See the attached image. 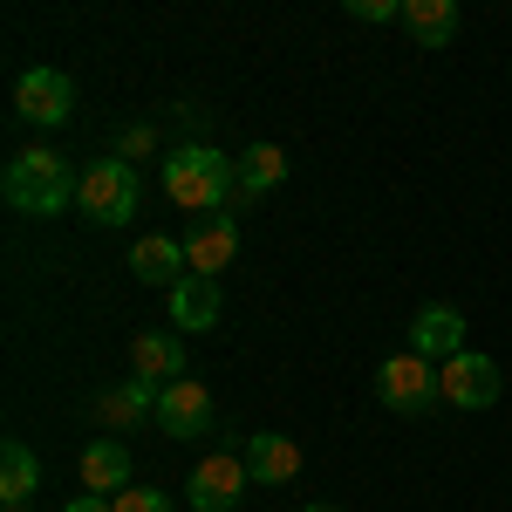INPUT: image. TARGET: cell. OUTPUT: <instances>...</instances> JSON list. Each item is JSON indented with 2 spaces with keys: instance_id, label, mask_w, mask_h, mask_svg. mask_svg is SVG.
<instances>
[{
  "instance_id": "cell-23",
  "label": "cell",
  "mask_w": 512,
  "mask_h": 512,
  "mask_svg": "<svg viewBox=\"0 0 512 512\" xmlns=\"http://www.w3.org/2000/svg\"><path fill=\"white\" fill-rule=\"evenodd\" d=\"M69 512H117V506H110V499H96V492H76V499H69Z\"/></svg>"
},
{
  "instance_id": "cell-12",
  "label": "cell",
  "mask_w": 512,
  "mask_h": 512,
  "mask_svg": "<svg viewBox=\"0 0 512 512\" xmlns=\"http://www.w3.org/2000/svg\"><path fill=\"white\" fill-rule=\"evenodd\" d=\"M130 369H137L144 383H185V335H171V328L137 335V342H130Z\"/></svg>"
},
{
  "instance_id": "cell-11",
  "label": "cell",
  "mask_w": 512,
  "mask_h": 512,
  "mask_svg": "<svg viewBox=\"0 0 512 512\" xmlns=\"http://www.w3.org/2000/svg\"><path fill=\"white\" fill-rule=\"evenodd\" d=\"M205 424H212L205 383H164L158 390V431L164 437H205Z\"/></svg>"
},
{
  "instance_id": "cell-19",
  "label": "cell",
  "mask_w": 512,
  "mask_h": 512,
  "mask_svg": "<svg viewBox=\"0 0 512 512\" xmlns=\"http://www.w3.org/2000/svg\"><path fill=\"white\" fill-rule=\"evenodd\" d=\"M280 178H287V151H280V144H253V151L239 158V198L274 192Z\"/></svg>"
},
{
  "instance_id": "cell-25",
  "label": "cell",
  "mask_w": 512,
  "mask_h": 512,
  "mask_svg": "<svg viewBox=\"0 0 512 512\" xmlns=\"http://www.w3.org/2000/svg\"><path fill=\"white\" fill-rule=\"evenodd\" d=\"M7 512H28V506H7Z\"/></svg>"
},
{
  "instance_id": "cell-15",
  "label": "cell",
  "mask_w": 512,
  "mask_h": 512,
  "mask_svg": "<svg viewBox=\"0 0 512 512\" xmlns=\"http://www.w3.org/2000/svg\"><path fill=\"white\" fill-rule=\"evenodd\" d=\"M144 417H158V390L137 376V383H117V390L96 396V424L103 431H137Z\"/></svg>"
},
{
  "instance_id": "cell-20",
  "label": "cell",
  "mask_w": 512,
  "mask_h": 512,
  "mask_svg": "<svg viewBox=\"0 0 512 512\" xmlns=\"http://www.w3.org/2000/svg\"><path fill=\"white\" fill-rule=\"evenodd\" d=\"M349 21H403V0H349Z\"/></svg>"
},
{
  "instance_id": "cell-6",
  "label": "cell",
  "mask_w": 512,
  "mask_h": 512,
  "mask_svg": "<svg viewBox=\"0 0 512 512\" xmlns=\"http://www.w3.org/2000/svg\"><path fill=\"white\" fill-rule=\"evenodd\" d=\"M14 117L41 123V130L69 123L76 117V82L62 76V69H21V82H14Z\"/></svg>"
},
{
  "instance_id": "cell-8",
  "label": "cell",
  "mask_w": 512,
  "mask_h": 512,
  "mask_svg": "<svg viewBox=\"0 0 512 512\" xmlns=\"http://www.w3.org/2000/svg\"><path fill=\"white\" fill-rule=\"evenodd\" d=\"M410 355H424V362H451V355H465V315H458L451 301L417 308V321H410Z\"/></svg>"
},
{
  "instance_id": "cell-10",
  "label": "cell",
  "mask_w": 512,
  "mask_h": 512,
  "mask_svg": "<svg viewBox=\"0 0 512 512\" xmlns=\"http://www.w3.org/2000/svg\"><path fill=\"white\" fill-rule=\"evenodd\" d=\"M164 301H171V328H178V335H212V328H219V280L185 274Z\"/></svg>"
},
{
  "instance_id": "cell-9",
  "label": "cell",
  "mask_w": 512,
  "mask_h": 512,
  "mask_svg": "<svg viewBox=\"0 0 512 512\" xmlns=\"http://www.w3.org/2000/svg\"><path fill=\"white\" fill-rule=\"evenodd\" d=\"M233 253H239V226L219 212V219H198L192 233H185V267L205 280H219L226 267H233Z\"/></svg>"
},
{
  "instance_id": "cell-5",
  "label": "cell",
  "mask_w": 512,
  "mask_h": 512,
  "mask_svg": "<svg viewBox=\"0 0 512 512\" xmlns=\"http://www.w3.org/2000/svg\"><path fill=\"white\" fill-rule=\"evenodd\" d=\"M246 492H253V472H246V458H233V451H205L192 485H185L192 512H233Z\"/></svg>"
},
{
  "instance_id": "cell-1",
  "label": "cell",
  "mask_w": 512,
  "mask_h": 512,
  "mask_svg": "<svg viewBox=\"0 0 512 512\" xmlns=\"http://www.w3.org/2000/svg\"><path fill=\"white\" fill-rule=\"evenodd\" d=\"M164 192H171V205H185V212L219 219L239 198V158L212 151V144H178L164 158Z\"/></svg>"
},
{
  "instance_id": "cell-16",
  "label": "cell",
  "mask_w": 512,
  "mask_h": 512,
  "mask_svg": "<svg viewBox=\"0 0 512 512\" xmlns=\"http://www.w3.org/2000/svg\"><path fill=\"white\" fill-rule=\"evenodd\" d=\"M82 492H130V451L117 437H96L82 451Z\"/></svg>"
},
{
  "instance_id": "cell-24",
  "label": "cell",
  "mask_w": 512,
  "mask_h": 512,
  "mask_svg": "<svg viewBox=\"0 0 512 512\" xmlns=\"http://www.w3.org/2000/svg\"><path fill=\"white\" fill-rule=\"evenodd\" d=\"M301 512H342V506H301Z\"/></svg>"
},
{
  "instance_id": "cell-22",
  "label": "cell",
  "mask_w": 512,
  "mask_h": 512,
  "mask_svg": "<svg viewBox=\"0 0 512 512\" xmlns=\"http://www.w3.org/2000/svg\"><path fill=\"white\" fill-rule=\"evenodd\" d=\"M151 144H158V130H151V123H130V130H123V164L137 158V151H151Z\"/></svg>"
},
{
  "instance_id": "cell-21",
  "label": "cell",
  "mask_w": 512,
  "mask_h": 512,
  "mask_svg": "<svg viewBox=\"0 0 512 512\" xmlns=\"http://www.w3.org/2000/svg\"><path fill=\"white\" fill-rule=\"evenodd\" d=\"M110 506H117V512H171V499H164V492H137V485H130V492H117Z\"/></svg>"
},
{
  "instance_id": "cell-3",
  "label": "cell",
  "mask_w": 512,
  "mask_h": 512,
  "mask_svg": "<svg viewBox=\"0 0 512 512\" xmlns=\"http://www.w3.org/2000/svg\"><path fill=\"white\" fill-rule=\"evenodd\" d=\"M137 198H144V178L123 158H96L76 185V205L96 226H130V219H137Z\"/></svg>"
},
{
  "instance_id": "cell-13",
  "label": "cell",
  "mask_w": 512,
  "mask_h": 512,
  "mask_svg": "<svg viewBox=\"0 0 512 512\" xmlns=\"http://www.w3.org/2000/svg\"><path fill=\"white\" fill-rule=\"evenodd\" d=\"M130 274L144 280V287H164V294H171L178 280L192 274V267H185V239H164V233L137 239V246H130Z\"/></svg>"
},
{
  "instance_id": "cell-2",
  "label": "cell",
  "mask_w": 512,
  "mask_h": 512,
  "mask_svg": "<svg viewBox=\"0 0 512 512\" xmlns=\"http://www.w3.org/2000/svg\"><path fill=\"white\" fill-rule=\"evenodd\" d=\"M76 164L62 158V151H21V158H7V205L14 212H28V219H48V212H62V205H76Z\"/></svg>"
},
{
  "instance_id": "cell-4",
  "label": "cell",
  "mask_w": 512,
  "mask_h": 512,
  "mask_svg": "<svg viewBox=\"0 0 512 512\" xmlns=\"http://www.w3.org/2000/svg\"><path fill=\"white\" fill-rule=\"evenodd\" d=\"M376 396L390 403L396 417H424L431 403H444V369L403 349V355H390V362L376 369Z\"/></svg>"
},
{
  "instance_id": "cell-7",
  "label": "cell",
  "mask_w": 512,
  "mask_h": 512,
  "mask_svg": "<svg viewBox=\"0 0 512 512\" xmlns=\"http://www.w3.org/2000/svg\"><path fill=\"white\" fill-rule=\"evenodd\" d=\"M499 390H506V376H499V362L492 355H451L444 362V403H458V410H492L499 403Z\"/></svg>"
},
{
  "instance_id": "cell-14",
  "label": "cell",
  "mask_w": 512,
  "mask_h": 512,
  "mask_svg": "<svg viewBox=\"0 0 512 512\" xmlns=\"http://www.w3.org/2000/svg\"><path fill=\"white\" fill-rule=\"evenodd\" d=\"M246 472H253V485H287V478L301 472V444L294 437H280V431H260V437H246Z\"/></svg>"
},
{
  "instance_id": "cell-17",
  "label": "cell",
  "mask_w": 512,
  "mask_h": 512,
  "mask_svg": "<svg viewBox=\"0 0 512 512\" xmlns=\"http://www.w3.org/2000/svg\"><path fill=\"white\" fill-rule=\"evenodd\" d=\"M403 28L417 48H444L458 35V0H403Z\"/></svg>"
},
{
  "instance_id": "cell-18",
  "label": "cell",
  "mask_w": 512,
  "mask_h": 512,
  "mask_svg": "<svg viewBox=\"0 0 512 512\" xmlns=\"http://www.w3.org/2000/svg\"><path fill=\"white\" fill-rule=\"evenodd\" d=\"M35 492H41L35 451H28V444H7V451H0V499H7V506H28Z\"/></svg>"
}]
</instances>
